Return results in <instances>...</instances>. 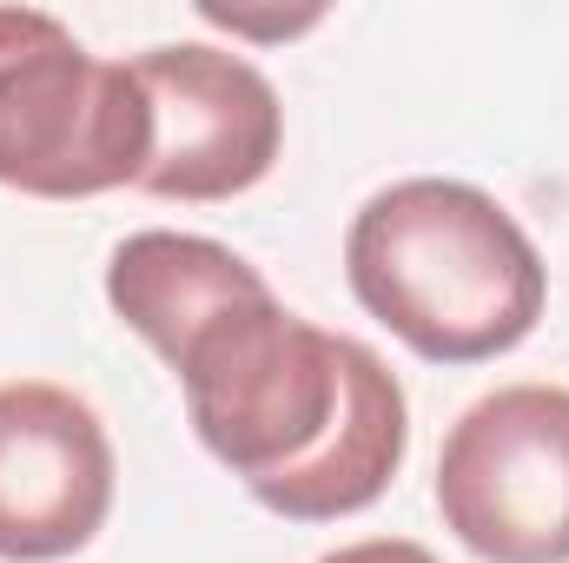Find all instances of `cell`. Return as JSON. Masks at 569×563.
<instances>
[{
  "mask_svg": "<svg viewBox=\"0 0 569 563\" xmlns=\"http://www.w3.org/2000/svg\"><path fill=\"white\" fill-rule=\"evenodd\" d=\"M152 113V152H146L140 192L152 199H239L252 192L284 146L279 87L226 47L186 40V47H152L133 60Z\"/></svg>",
  "mask_w": 569,
  "mask_h": 563,
  "instance_id": "5",
  "label": "cell"
},
{
  "mask_svg": "<svg viewBox=\"0 0 569 563\" xmlns=\"http://www.w3.org/2000/svg\"><path fill=\"white\" fill-rule=\"evenodd\" d=\"M443 531L483 563H569V392L503 385L450 424Z\"/></svg>",
  "mask_w": 569,
  "mask_h": 563,
  "instance_id": "4",
  "label": "cell"
},
{
  "mask_svg": "<svg viewBox=\"0 0 569 563\" xmlns=\"http://www.w3.org/2000/svg\"><path fill=\"white\" fill-rule=\"evenodd\" d=\"M113 437L100 412L47 378L0 385V557L53 563L100 537L113 511Z\"/></svg>",
  "mask_w": 569,
  "mask_h": 563,
  "instance_id": "6",
  "label": "cell"
},
{
  "mask_svg": "<svg viewBox=\"0 0 569 563\" xmlns=\"http://www.w3.org/2000/svg\"><path fill=\"white\" fill-rule=\"evenodd\" d=\"M358 305L430 365H483L517 352L550 298L543 253L503 199L463 179H398L371 192L345 233Z\"/></svg>",
  "mask_w": 569,
  "mask_h": 563,
  "instance_id": "2",
  "label": "cell"
},
{
  "mask_svg": "<svg viewBox=\"0 0 569 563\" xmlns=\"http://www.w3.org/2000/svg\"><path fill=\"white\" fill-rule=\"evenodd\" d=\"M199 444L291 524L378 504L411 451L398 372L345 332L284 312L252 279L166 352Z\"/></svg>",
  "mask_w": 569,
  "mask_h": 563,
  "instance_id": "1",
  "label": "cell"
},
{
  "mask_svg": "<svg viewBox=\"0 0 569 563\" xmlns=\"http://www.w3.org/2000/svg\"><path fill=\"white\" fill-rule=\"evenodd\" d=\"M318 563H437V557L411 537H365V544H345V551H331Z\"/></svg>",
  "mask_w": 569,
  "mask_h": 563,
  "instance_id": "7",
  "label": "cell"
},
{
  "mask_svg": "<svg viewBox=\"0 0 569 563\" xmlns=\"http://www.w3.org/2000/svg\"><path fill=\"white\" fill-rule=\"evenodd\" d=\"M146 152L152 113L133 60L87 53L40 7H0V186L93 199L140 186Z\"/></svg>",
  "mask_w": 569,
  "mask_h": 563,
  "instance_id": "3",
  "label": "cell"
}]
</instances>
